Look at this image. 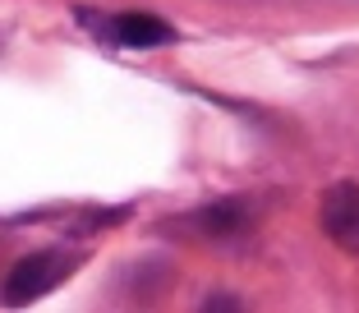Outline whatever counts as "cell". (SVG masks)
Returning a JSON list of instances; mask_svg holds the SVG:
<instances>
[{
  "instance_id": "cell-1",
  "label": "cell",
  "mask_w": 359,
  "mask_h": 313,
  "mask_svg": "<svg viewBox=\"0 0 359 313\" xmlns=\"http://www.w3.org/2000/svg\"><path fill=\"white\" fill-rule=\"evenodd\" d=\"M69 267H74V262L65 258V253H28V258H19L10 267V277H5V300L10 304L42 300L51 286H60L65 277H69Z\"/></svg>"
},
{
  "instance_id": "cell-2",
  "label": "cell",
  "mask_w": 359,
  "mask_h": 313,
  "mask_svg": "<svg viewBox=\"0 0 359 313\" xmlns=\"http://www.w3.org/2000/svg\"><path fill=\"white\" fill-rule=\"evenodd\" d=\"M318 221L327 230V240L346 253H359V185L341 180L323 194V208H318Z\"/></svg>"
},
{
  "instance_id": "cell-3",
  "label": "cell",
  "mask_w": 359,
  "mask_h": 313,
  "mask_svg": "<svg viewBox=\"0 0 359 313\" xmlns=\"http://www.w3.org/2000/svg\"><path fill=\"white\" fill-rule=\"evenodd\" d=\"M111 42L120 46H134V51H148V46H166L175 42V28L157 14H120L111 23Z\"/></svg>"
},
{
  "instance_id": "cell-4",
  "label": "cell",
  "mask_w": 359,
  "mask_h": 313,
  "mask_svg": "<svg viewBox=\"0 0 359 313\" xmlns=\"http://www.w3.org/2000/svg\"><path fill=\"white\" fill-rule=\"evenodd\" d=\"M249 226V212H244V203H212V208L198 212V230L203 235H240V230Z\"/></svg>"
},
{
  "instance_id": "cell-5",
  "label": "cell",
  "mask_w": 359,
  "mask_h": 313,
  "mask_svg": "<svg viewBox=\"0 0 359 313\" xmlns=\"http://www.w3.org/2000/svg\"><path fill=\"white\" fill-rule=\"evenodd\" d=\"M203 309H240V295H231V291H217L212 300H203Z\"/></svg>"
}]
</instances>
